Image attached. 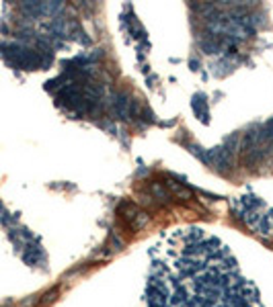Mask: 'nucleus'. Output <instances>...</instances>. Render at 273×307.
I'll list each match as a JSON object with an SVG mask.
<instances>
[{
	"label": "nucleus",
	"instance_id": "f257e3e1",
	"mask_svg": "<svg viewBox=\"0 0 273 307\" xmlns=\"http://www.w3.org/2000/svg\"><path fill=\"white\" fill-rule=\"evenodd\" d=\"M144 307H263L257 287L212 231L183 228L152 248Z\"/></svg>",
	"mask_w": 273,
	"mask_h": 307
}]
</instances>
